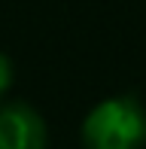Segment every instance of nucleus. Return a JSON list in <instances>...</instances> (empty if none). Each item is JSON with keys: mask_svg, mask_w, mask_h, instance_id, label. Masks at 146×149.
Segmentation results:
<instances>
[{"mask_svg": "<svg viewBox=\"0 0 146 149\" xmlns=\"http://www.w3.org/2000/svg\"><path fill=\"white\" fill-rule=\"evenodd\" d=\"M82 149H143L146 110L134 94H116L91 107L79 128Z\"/></svg>", "mask_w": 146, "mask_h": 149, "instance_id": "1", "label": "nucleus"}, {"mask_svg": "<svg viewBox=\"0 0 146 149\" xmlns=\"http://www.w3.org/2000/svg\"><path fill=\"white\" fill-rule=\"evenodd\" d=\"M49 128L28 100L0 104V149H46Z\"/></svg>", "mask_w": 146, "mask_h": 149, "instance_id": "2", "label": "nucleus"}, {"mask_svg": "<svg viewBox=\"0 0 146 149\" xmlns=\"http://www.w3.org/2000/svg\"><path fill=\"white\" fill-rule=\"evenodd\" d=\"M12 85V61L0 52V94H6Z\"/></svg>", "mask_w": 146, "mask_h": 149, "instance_id": "3", "label": "nucleus"}]
</instances>
